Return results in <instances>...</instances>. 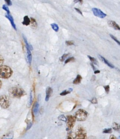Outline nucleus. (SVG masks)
<instances>
[{"instance_id":"nucleus-28","label":"nucleus","mask_w":120,"mask_h":139,"mask_svg":"<svg viewBox=\"0 0 120 139\" xmlns=\"http://www.w3.org/2000/svg\"><path fill=\"white\" fill-rule=\"evenodd\" d=\"M5 60L2 56L0 55V66L2 65L4 62Z\"/></svg>"},{"instance_id":"nucleus-19","label":"nucleus","mask_w":120,"mask_h":139,"mask_svg":"<svg viewBox=\"0 0 120 139\" xmlns=\"http://www.w3.org/2000/svg\"><path fill=\"white\" fill-rule=\"evenodd\" d=\"M88 58H89V59H90V60L91 61L93 64H96V65H97L98 64V62L97 61V60L94 58V57H92L91 56H88Z\"/></svg>"},{"instance_id":"nucleus-12","label":"nucleus","mask_w":120,"mask_h":139,"mask_svg":"<svg viewBox=\"0 0 120 139\" xmlns=\"http://www.w3.org/2000/svg\"><path fill=\"white\" fill-rule=\"evenodd\" d=\"M31 23V20L27 16H26L24 17L23 21L22 22L23 25L26 26L29 25Z\"/></svg>"},{"instance_id":"nucleus-3","label":"nucleus","mask_w":120,"mask_h":139,"mask_svg":"<svg viewBox=\"0 0 120 139\" xmlns=\"http://www.w3.org/2000/svg\"><path fill=\"white\" fill-rule=\"evenodd\" d=\"M88 113L83 109H80L75 113V118L78 121H84L87 118Z\"/></svg>"},{"instance_id":"nucleus-32","label":"nucleus","mask_w":120,"mask_h":139,"mask_svg":"<svg viewBox=\"0 0 120 139\" xmlns=\"http://www.w3.org/2000/svg\"><path fill=\"white\" fill-rule=\"evenodd\" d=\"M5 1H6L7 4L9 6H11L12 5V3L11 2V0H5Z\"/></svg>"},{"instance_id":"nucleus-7","label":"nucleus","mask_w":120,"mask_h":139,"mask_svg":"<svg viewBox=\"0 0 120 139\" xmlns=\"http://www.w3.org/2000/svg\"><path fill=\"white\" fill-rule=\"evenodd\" d=\"M92 11L94 16L100 18H103L107 16V14L103 12L101 10L96 8H92Z\"/></svg>"},{"instance_id":"nucleus-30","label":"nucleus","mask_w":120,"mask_h":139,"mask_svg":"<svg viewBox=\"0 0 120 139\" xmlns=\"http://www.w3.org/2000/svg\"><path fill=\"white\" fill-rule=\"evenodd\" d=\"M91 102L92 104H97L98 103L97 99L96 97H93L91 100Z\"/></svg>"},{"instance_id":"nucleus-24","label":"nucleus","mask_w":120,"mask_h":139,"mask_svg":"<svg viewBox=\"0 0 120 139\" xmlns=\"http://www.w3.org/2000/svg\"><path fill=\"white\" fill-rule=\"evenodd\" d=\"M68 56V54H64L61 58H60V61H64V60H65L66 57Z\"/></svg>"},{"instance_id":"nucleus-36","label":"nucleus","mask_w":120,"mask_h":139,"mask_svg":"<svg viewBox=\"0 0 120 139\" xmlns=\"http://www.w3.org/2000/svg\"><path fill=\"white\" fill-rule=\"evenodd\" d=\"M109 138L110 139H116V137L115 136H114V135H111L110 137H109Z\"/></svg>"},{"instance_id":"nucleus-6","label":"nucleus","mask_w":120,"mask_h":139,"mask_svg":"<svg viewBox=\"0 0 120 139\" xmlns=\"http://www.w3.org/2000/svg\"><path fill=\"white\" fill-rule=\"evenodd\" d=\"M76 121L75 117L72 116H67V130H69L73 128L75 125Z\"/></svg>"},{"instance_id":"nucleus-31","label":"nucleus","mask_w":120,"mask_h":139,"mask_svg":"<svg viewBox=\"0 0 120 139\" xmlns=\"http://www.w3.org/2000/svg\"><path fill=\"white\" fill-rule=\"evenodd\" d=\"M32 99H33V97H32V92L31 91V93H30V100H29V105H31L32 103Z\"/></svg>"},{"instance_id":"nucleus-10","label":"nucleus","mask_w":120,"mask_h":139,"mask_svg":"<svg viewBox=\"0 0 120 139\" xmlns=\"http://www.w3.org/2000/svg\"><path fill=\"white\" fill-rule=\"evenodd\" d=\"M6 18L8 19L9 20H10V21L11 23V25H12V26L13 27L14 29L15 30H16V26L15 25V23H14V20L13 19V18L11 15H10V14H7L6 15Z\"/></svg>"},{"instance_id":"nucleus-18","label":"nucleus","mask_w":120,"mask_h":139,"mask_svg":"<svg viewBox=\"0 0 120 139\" xmlns=\"http://www.w3.org/2000/svg\"><path fill=\"white\" fill-rule=\"evenodd\" d=\"M31 23L32 26L34 28H37V23L35 19H34V18H31Z\"/></svg>"},{"instance_id":"nucleus-9","label":"nucleus","mask_w":120,"mask_h":139,"mask_svg":"<svg viewBox=\"0 0 120 139\" xmlns=\"http://www.w3.org/2000/svg\"><path fill=\"white\" fill-rule=\"evenodd\" d=\"M53 93V89L52 88L50 87H48L46 91V97H45V101H48L49 99V97H50L51 95Z\"/></svg>"},{"instance_id":"nucleus-34","label":"nucleus","mask_w":120,"mask_h":139,"mask_svg":"<svg viewBox=\"0 0 120 139\" xmlns=\"http://www.w3.org/2000/svg\"><path fill=\"white\" fill-rule=\"evenodd\" d=\"M74 2L75 3H80V4H82L83 2V0H74Z\"/></svg>"},{"instance_id":"nucleus-16","label":"nucleus","mask_w":120,"mask_h":139,"mask_svg":"<svg viewBox=\"0 0 120 139\" xmlns=\"http://www.w3.org/2000/svg\"><path fill=\"white\" fill-rule=\"evenodd\" d=\"M51 27L53 29V30L56 32H58L59 30V27L58 25H57L56 23H52L51 24Z\"/></svg>"},{"instance_id":"nucleus-38","label":"nucleus","mask_w":120,"mask_h":139,"mask_svg":"<svg viewBox=\"0 0 120 139\" xmlns=\"http://www.w3.org/2000/svg\"><path fill=\"white\" fill-rule=\"evenodd\" d=\"M100 71H99V70H97V71H95V72H94V74H99V73H100Z\"/></svg>"},{"instance_id":"nucleus-1","label":"nucleus","mask_w":120,"mask_h":139,"mask_svg":"<svg viewBox=\"0 0 120 139\" xmlns=\"http://www.w3.org/2000/svg\"><path fill=\"white\" fill-rule=\"evenodd\" d=\"M9 94L12 98H20L26 95V92L23 89L19 87H13L9 90Z\"/></svg>"},{"instance_id":"nucleus-25","label":"nucleus","mask_w":120,"mask_h":139,"mask_svg":"<svg viewBox=\"0 0 120 139\" xmlns=\"http://www.w3.org/2000/svg\"><path fill=\"white\" fill-rule=\"evenodd\" d=\"M110 36L111 37V39H113L116 43H118V45H120V42H119V41H118V39H117L114 36H113L112 35H111V34H110Z\"/></svg>"},{"instance_id":"nucleus-11","label":"nucleus","mask_w":120,"mask_h":139,"mask_svg":"<svg viewBox=\"0 0 120 139\" xmlns=\"http://www.w3.org/2000/svg\"><path fill=\"white\" fill-rule=\"evenodd\" d=\"M99 58L100 60H101L103 62H105L106 64H107V65L109 67L111 68H114V66L112 64H111V63L109 62V61L105 59L104 57H103L101 55H99Z\"/></svg>"},{"instance_id":"nucleus-26","label":"nucleus","mask_w":120,"mask_h":139,"mask_svg":"<svg viewBox=\"0 0 120 139\" xmlns=\"http://www.w3.org/2000/svg\"><path fill=\"white\" fill-rule=\"evenodd\" d=\"M6 137H4V138H6V139H8V138H12L13 137V133H11L10 132L9 133L7 134Z\"/></svg>"},{"instance_id":"nucleus-39","label":"nucleus","mask_w":120,"mask_h":139,"mask_svg":"<svg viewBox=\"0 0 120 139\" xmlns=\"http://www.w3.org/2000/svg\"><path fill=\"white\" fill-rule=\"evenodd\" d=\"M1 86H2V82H1V80H0V89L1 87Z\"/></svg>"},{"instance_id":"nucleus-20","label":"nucleus","mask_w":120,"mask_h":139,"mask_svg":"<svg viewBox=\"0 0 120 139\" xmlns=\"http://www.w3.org/2000/svg\"><path fill=\"white\" fill-rule=\"evenodd\" d=\"M103 132L104 133H111L112 132V130L111 128H105Z\"/></svg>"},{"instance_id":"nucleus-15","label":"nucleus","mask_w":120,"mask_h":139,"mask_svg":"<svg viewBox=\"0 0 120 139\" xmlns=\"http://www.w3.org/2000/svg\"><path fill=\"white\" fill-rule=\"evenodd\" d=\"M73 90V89L72 88H69L68 90H66L63 91L62 93H60V95L62 96H64V95H66L67 94H69Z\"/></svg>"},{"instance_id":"nucleus-22","label":"nucleus","mask_w":120,"mask_h":139,"mask_svg":"<svg viewBox=\"0 0 120 139\" xmlns=\"http://www.w3.org/2000/svg\"><path fill=\"white\" fill-rule=\"evenodd\" d=\"M2 8L3 10L6 11L7 12V14H10V10H9V9L8 8V7L7 6V5H4L3 6Z\"/></svg>"},{"instance_id":"nucleus-29","label":"nucleus","mask_w":120,"mask_h":139,"mask_svg":"<svg viewBox=\"0 0 120 139\" xmlns=\"http://www.w3.org/2000/svg\"><path fill=\"white\" fill-rule=\"evenodd\" d=\"M104 88L105 89V91H106V93H108L109 92V89H110V87H109V85H106L105 86H104Z\"/></svg>"},{"instance_id":"nucleus-33","label":"nucleus","mask_w":120,"mask_h":139,"mask_svg":"<svg viewBox=\"0 0 120 139\" xmlns=\"http://www.w3.org/2000/svg\"><path fill=\"white\" fill-rule=\"evenodd\" d=\"M32 126V123L31 122H29L28 124H27V126L26 130H29V128H30Z\"/></svg>"},{"instance_id":"nucleus-17","label":"nucleus","mask_w":120,"mask_h":139,"mask_svg":"<svg viewBox=\"0 0 120 139\" xmlns=\"http://www.w3.org/2000/svg\"><path fill=\"white\" fill-rule=\"evenodd\" d=\"M112 127L115 131H119V129H120V125L119 124H117V123H116V122L113 123Z\"/></svg>"},{"instance_id":"nucleus-37","label":"nucleus","mask_w":120,"mask_h":139,"mask_svg":"<svg viewBox=\"0 0 120 139\" xmlns=\"http://www.w3.org/2000/svg\"><path fill=\"white\" fill-rule=\"evenodd\" d=\"M91 64V66H92V68H93V69L94 70H95V67H94V64L93 63H91V64Z\"/></svg>"},{"instance_id":"nucleus-21","label":"nucleus","mask_w":120,"mask_h":139,"mask_svg":"<svg viewBox=\"0 0 120 139\" xmlns=\"http://www.w3.org/2000/svg\"><path fill=\"white\" fill-rule=\"evenodd\" d=\"M58 119H59L60 120L64 121L65 122H67V119L66 117L65 116L63 115L59 116L58 117Z\"/></svg>"},{"instance_id":"nucleus-4","label":"nucleus","mask_w":120,"mask_h":139,"mask_svg":"<svg viewBox=\"0 0 120 139\" xmlns=\"http://www.w3.org/2000/svg\"><path fill=\"white\" fill-rule=\"evenodd\" d=\"M74 135L75 138L85 139L87 138V132L85 129L81 126L77 128Z\"/></svg>"},{"instance_id":"nucleus-8","label":"nucleus","mask_w":120,"mask_h":139,"mask_svg":"<svg viewBox=\"0 0 120 139\" xmlns=\"http://www.w3.org/2000/svg\"><path fill=\"white\" fill-rule=\"evenodd\" d=\"M108 24L110 27L114 28L115 30H120V28L119 25L115 22L112 20H109L108 22Z\"/></svg>"},{"instance_id":"nucleus-14","label":"nucleus","mask_w":120,"mask_h":139,"mask_svg":"<svg viewBox=\"0 0 120 139\" xmlns=\"http://www.w3.org/2000/svg\"><path fill=\"white\" fill-rule=\"evenodd\" d=\"M82 79V78L81 76L80 75H77L76 78H75V79H74L73 81V84H75V85L79 84L81 82Z\"/></svg>"},{"instance_id":"nucleus-5","label":"nucleus","mask_w":120,"mask_h":139,"mask_svg":"<svg viewBox=\"0 0 120 139\" xmlns=\"http://www.w3.org/2000/svg\"><path fill=\"white\" fill-rule=\"evenodd\" d=\"M10 105L9 97L6 95H1L0 97V105L3 109H7Z\"/></svg>"},{"instance_id":"nucleus-2","label":"nucleus","mask_w":120,"mask_h":139,"mask_svg":"<svg viewBox=\"0 0 120 139\" xmlns=\"http://www.w3.org/2000/svg\"><path fill=\"white\" fill-rule=\"evenodd\" d=\"M13 71L10 66L6 65L0 66V77L3 79H8L12 76Z\"/></svg>"},{"instance_id":"nucleus-27","label":"nucleus","mask_w":120,"mask_h":139,"mask_svg":"<svg viewBox=\"0 0 120 139\" xmlns=\"http://www.w3.org/2000/svg\"><path fill=\"white\" fill-rule=\"evenodd\" d=\"M66 45L68 46L74 45V43L73 41H67L66 42Z\"/></svg>"},{"instance_id":"nucleus-35","label":"nucleus","mask_w":120,"mask_h":139,"mask_svg":"<svg viewBox=\"0 0 120 139\" xmlns=\"http://www.w3.org/2000/svg\"><path fill=\"white\" fill-rule=\"evenodd\" d=\"M75 10H76V11L78 12V13H79V14H81V15H83V14H82V12L79 9L76 8H75Z\"/></svg>"},{"instance_id":"nucleus-23","label":"nucleus","mask_w":120,"mask_h":139,"mask_svg":"<svg viewBox=\"0 0 120 139\" xmlns=\"http://www.w3.org/2000/svg\"><path fill=\"white\" fill-rule=\"evenodd\" d=\"M74 60H75V59H74V57H71V58H69L68 59H67L66 61H65V63L67 64V63L70 62L74 61Z\"/></svg>"},{"instance_id":"nucleus-13","label":"nucleus","mask_w":120,"mask_h":139,"mask_svg":"<svg viewBox=\"0 0 120 139\" xmlns=\"http://www.w3.org/2000/svg\"><path fill=\"white\" fill-rule=\"evenodd\" d=\"M39 104L38 103L36 102L35 103V104H34V105L33 106V112L34 114L35 115H37V114L38 111H39Z\"/></svg>"}]
</instances>
